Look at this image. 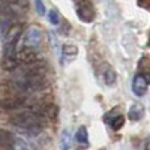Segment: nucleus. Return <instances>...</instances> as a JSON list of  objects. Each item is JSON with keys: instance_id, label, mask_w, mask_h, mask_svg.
I'll use <instances>...</instances> for the list:
<instances>
[{"instance_id": "f257e3e1", "label": "nucleus", "mask_w": 150, "mask_h": 150, "mask_svg": "<svg viewBox=\"0 0 150 150\" xmlns=\"http://www.w3.org/2000/svg\"><path fill=\"white\" fill-rule=\"evenodd\" d=\"M11 123L20 131L29 132V135H38L44 128L45 119L38 111L26 108L23 111L15 112L14 116H11Z\"/></svg>"}, {"instance_id": "f03ea898", "label": "nucleus", "mask_w": 150, "mask_h": 150, "mask_svg": "<svg viewBox=\"0 0 150 150\" xmlns=\"http://www.w3.org/2000/svg\"><path fill=\"white\" fill-rule=\"evenodd\" d=\"M29 11V0H6L2 5V12L5 18H20Z\"/></svg>"}, {"instance_id": "7ed1b4c3", "label": "nucleus", "mask_w": 150, "mask_h": 150, "mask_svg": "<svg viewBox=\"0 0 150 150\" xmlns=\"http://www.w3.org/2000/svg\"><path fill=\"white\" fill-rule=\"evenodd\" d=\"M95 6L92 0H80L77 3V15L84 23H92L95 20Z\"/></svg>"}, {"instance_id": "20e7f679", "label": "nucleus", "mask_w": 150, "mask_h": 150, "mask_svg": "<svg viewBox=\"0 0 150 150\" xmlns=\"http://www.w3.org/2000/svg\"><path fill=\"white\" fill-rule=\"evenodd\" d=\"M147 89H149V75L143 74V72H138L132 80V92H134V95L141 98L147 93Z\"/></svg>"}, {"instance_id": "39448f33", "label": "nucleus", "mask_w": 150, "mask_h": 150, "mask_svg": "<svg viewBox=\"0 0 150 150\" xmlns=\"http://www.w3.org/2000/svg\"><path fill=\"white\" fill-rule=\"evenodd\" d=\"M23 38H24V47L36 48L42 42V32L38 27H30L26 33H24Z\"/></svg>"}, {"instance_id": "423d86ee", "label": "nucleus", "mask_w": 150, "mask_h": 150, "mask_svg": "<svg viewBox=\"0 0 150 150\" xmlns=\"http://www.w3.org/2000/svg\"><path fill=\"white\" fill-rule=\"evenodd\" d=\"M14 140H15V135H12V134L8 132V131L0 129V147H2V149L9 150V149L12 147V143H14Z\"/></svg>"}, {"instance_id": "0eeeda50", "label": "nucleus", "mask_w": 150, "mask_h": 150, "mask_svg": "<svg viewBox=\"0 0 150 150\" xmlns=\"http://www.w3.org/2000/svg\"><path fill=\"white\" fill-rule=\"evenodd\" d=\"M143 114H144V107L141 104H134L131 107L129 112H128V117H129V120L137 122V120H140L143 117Z\"/></svg>"}, {"instance_id": "6e6552de", "label": "nucleus", "mask_w": 150, "mask_h": 150, "mask_svg": "<svg viewBox=\"0 0 150 150\" xmlns=\"http://www.w3.org/2000/svg\"><path fill=\"white\" fill-rule=\"evenodd\" d=\"M75 140L80 146H84L87 147L89 146V134H87V128L86 126H80L77 134H75Z\"/></svg>"}, {"instance_id": "1a4fd4ad", "label": "nucleus", "mask_w": 150, "mask_h": 150, "mask_svg": "<svg viewBox=\"0 0 150 150\" xmlns=\"http://www.w3.org/2000/svg\"><path fill=\"white\" fill-rule=\"evenodd\" d=\"M102 78H104V83L107 86H112L116 83V80H117V74H116V71L112 69L111 66H107L104 74H102Z\"/></svg>"}, {"instance_id": "9d476101", "label": "nucleus", "mask_w": 150, "mask_h": 150, "mask_svg": "<svg viewBox=\"0 0 150 150\" xmlns=\"http://www.w3.org/2000/svg\"><path fill=\"white\" fill-rule=\"evenodd\" d=\"M62 54H63V60H71V59H74L75 56H77V47H75L74 44H66V45H63V51H62Z\"/></svg>"}, {"instance_id": "9b49d317", "label": "nucleus", "mask_w": 150, "mask_h": 150, "mask_svg": "<svg viewBox=\"0 0 150 150\" xmlns=\"http://www.w3.org/2000/svg\"><path fill=\"white\" fill-rule=\"evenodd\" d=\"M71 144H72L71 132H69L68 129H65L63 134H62V138H60V149H62V150H69V149H71Z\"/></svg>"}, {"instance_id": "f8f14e48", "label": "nucleus", "mask_w": 150, "mask_h": 150, "mask_svg": "<svg viewBox=\"0 0 150 150\" xmlns=\"http://www.w3.org/2000/svg\"><path fill=\"white\" fill-rule=\"evenodd\" d=\"M9 150H30V149H29V146L26 144V141H24V140L15 137L14 143H12V147H11Z\"/></svg>"}, {"instance_id": "ddd939ff", "label": "nucleus", "mask_w": 150, "mask_h": 150, "mask_svg": "<svg viewBox=\"0 0 150 150\" xmlns=\"http://www.w3.org/2000/svg\"><path fill=\"white\" fill-rule=\"evenodd\" d=\"M123 125H125V117L122 116V114H119L114 120H112L111 122V125H110V126L112 128V129H114V131H119L122 126H123Z\"/></svg>"}, {"instance_id": "4468645a", "label": "nucleus", "mask_w": 150, "mask_h": 150, "mask_svg": "<svg viewBox=\"0 0 150 150\" xmlns=\"http://www.w3.org/2000/svg\"><path fill=\"white\" fill-rule=\"evenodd\" d=\"M117 116H119V111H117V108H114V110H111L110 112H107V114H104V122L107 125H111V122L114 120Z\"/></svg>"}, {"instance_id": "2eb2a0df", "label": "nucleus", "mask_w": 150, "mask_h": 150, "mask_svg": "<svg viewBox=\"0 0 150 150\" xmlns=\"http://www.w3.org/2000/svg\"><path fill=\"white\" fill-rule=\"evenodd\" d=\"M48 18H50V23H51V24H54V26H59V23H60V15H59V12H57L56 9H51V11H50Z\"/></svg>"}, {"instance_id": "dca6fc26", "label": "nucleus", "mask_w": 150, "mask_h": 150, "mask_svg": "<svg viewBox=\"0 0 150 150\" xmlns=\"http://www.w3.org/2000/svg\"><path fill=\"white\" fill-rule=\"evenodd\" d=\"M35 8H36V12L39 15H45V6H44L42 0H35Z\"/></svg>"}, {"instance_id": "f3484780", "label": "nucleus", "mask_w": 150, "mask_h": 150, "mask_svg": "<svg viewBox=\"0 0 150 150\" xmlns=\"http://www.w3.org/2000/svg\"><path fill=\"white\" fill-rule=\"evenodd\" d=\"M138 5H141V6H144L146 9L149 8V3H147V0H138Z\"/></svg>"}, {"instance_id": "a211bd4d", "label": "nucleus", "mask_w": 150, "mask_h": 150, "mask_svg": "<svg viewBox=\"0 0 150 150\" xmlns=\"http://www.w3.org/2000/svg\"><path fill=\"white\" fill-rule=\"evenodd\" d=\"M143 150H149V140H147V138L144 140V146H143Z\"/></svg>"}]
</instances>
